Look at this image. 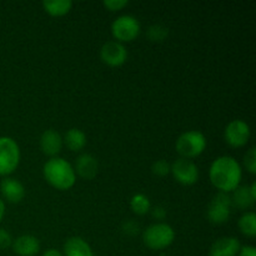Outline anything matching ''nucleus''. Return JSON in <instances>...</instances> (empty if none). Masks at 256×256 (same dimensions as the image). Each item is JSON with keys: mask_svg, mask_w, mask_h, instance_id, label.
I'll return each mask as SVG.
<instances>
[{"mask_svg": "<svg viewBox=\"0 0 256 256\" xmlns=\"http://www.w3.org/2000/svg\"><path fill=\"white\" fill-rule=\"evenodd\" d=\"M209 178L212 186L222 192H234L242 179V165L235 158L222 155L212 162L209 169Z\"/></svg>", "mask_w": 256, "mask_h": 256, "instance_id": "obj_1", "label": "nucleus"}, {"mask_svg": "<svg viewBox=\"0 0 256 256\" xmlns=\"http://www.w3.org/2000/svg\"><path fill=\"white\" fill-rule=\"evenodd\" d=\"M42 175L48 184L62 192L72 189L76 182V174L72 165L59 156L50 158L45 162L42 166Z\"/></svg>", "mask_w": 256, "mask_h": 256, "instance_id": "obj_2", "label": "nucleus"}, {"mask_svg": "<svg viewBox=\"0 0 256 256\" xmlns=\"http://www.w3.org/2000/svg\"><path fill=\"white\" fill-rule=\"evenodd\" d=\"M175 240V232L166 222H155L149 225L142 232L145 246L152 250H164Z\"/></svg>", "mask_w": 256, "mask_h": 256, "instance_id": "obj_3", "label": "nucleus"}, {"mask_svg": "<svg viewBox=\"0 0 256 256\" xmlns=\"http://www.w3.org/2000/svg\"><path fill=\"white\" fill-rule=\"evenodd\" d=\"M175 148L180 156L192 160L202 155L206 149V138L202 132L189 130L178 138Z\"/></svg>", "mask_w": 256, "mask_h": 256, "instance_id": "obj_4", "label": "nucleus"}, {"mask_svg": "<svg viewBox=\"0 0 256 256\" xmlns=\"http://www.w3.org/2000/svg\"><path fill=\"white\" fill-rule=\"evenodd\" d=\"M20 162V148L10 136H0V178H6L16 170Z\"/></svg>", "mask_w": 256, "mask_h": 256, "instance_id": "obj_5", "label": "nucleus"}, {"mask_svg": "<svg viewBox=\"0 0 256 256\" xmlns=\"http://www.w3.org/2000/svg\"><path fill=\"white\" fill-rule=\"evenodd\" d=\"M142 30L139 20L135 16L129 14L120 15L112 22V34L115 42H130L136 39Z\"/></svg>", "mask_w": 256, "mask_h": 256, "instance_id": "obj_6", "label": "nucleus"}, {"mask_svg": "<svg viewBox=\"0 0 256 256\" xmlns=\"http://www.w3.org/2000/svg\"><path fill=\"white\" fill-rule=\"evenodd\" d=\"M232 208L230 194L219 192L209 202V206L206 210L208 220L214 225L225 224L230 219Z\"/></svg>", "mask_w": 256, "mask_h": 256, "instance_id": "obj_7", "label": "nucleus"}, {"mask_svg": "<svg viewBox=\"0 0 256 256\" xmlns=\"http://www.w3.org/2000/svg\"><path fill=\"white\" fill-rule=\"evenodd\" d=\"M170 174L179 184L190 186L194 185L199 179V168L192 160L179 158L170 165Z\"/></svg>", "mask_w": 256, "mask_h": 256, "instance_id": "obj_8", "label": "nucleus"}, {"mask_svg": "<svg viewBox=\"0 0 256 256\" xmlns=\"http://www.w3.org/2000/svg\"><path fill=\"white\" fill-rule=\"evenodd\" d=\"M252 130L244 120H232L224 130V139L232 148H242L249 142Z\"/></svg>", "mask_w": 256, "mask_h": 256, "instance_id": "obj_9", "label": "nucleus"}, {"mask_svg": "<svg viewBox=\"0 0 256 256\" xmlns=\"http://www.w3.org/2000/svg\"><path fill=\"white\" fill-rule=\"evenodd\" d=\"M100 59L108 66H122L128 59V50L122 42L115 40L106 42L100 49Z\"/></svg>", "mask_w": 256, "mask_h": 256, "instance_id": "obj_10", "label": "nucleus"}, {"mask_svg": "<svg viewBox=\"0 0 256 256\" xmlns=\"http://www.w3.org/2000/svg\"><path fill=\"white\" fill-rule=\"evenodd\" d=\"M232 198V206L239 210H246L255 204L256 200V184L252 182L250 186H238L232 192H230Z\"/></svg>", "mask_w": 256, "mask_h": 256, "instance_id": "obj_11", "label": "nucleus"}, {"mask_svg": "<svg viewBox=\"0 0 256 256\" xmlns=\"http://www.w3.org/2000/svg\"><path fill=\"white\" fill-rule=\"evenodd\" d=\"M40 149H42V154L48 155L50 158H55L62 149V138L56 130L54 129H48L40 135L39 140Z\"/></svg>", "mask_w": 256, "mask_h": 256, "instance_id": "obj_12", "label": "nucleus"}, {"mask_svg": "<svg viewBox=\"0 0 256 256\" xmlns=\"http://www.w3.org/2000/svg\"><path fill=\"white\" fill-rule=\"evenodd\" d=\"M0 192L4 200L12 204H18L25 198V188L15 178H4L0 182Z\"/></svg>", "mask_w": 256, "mask_h": 256, "instance_id": "obj_13", "label": "nucleus"}, {"mask_svg": "<svg viewBox=\"0 0 256 256\" xmlns=\"http://www.w3.org/2000/svg\"><path fill=\"white\" fill-rule=\"evenodd\" d=\"M240 249L242 244L238 238L222 236L212 242L209 250V256H238Z\"/></svg>", "mask_w": 256, "mask_h": 256, "instance_id": "obj_14", "label": "nucleus"}, {"mask_svg": "<svg viewBox=\"0 0 256 256\" xmlns=\"http://www.w3.org/2000/svg\"><path fill=\"white\" fill-rule=\"evenodd\" d=\"M75 174L84 180H92L99 172V162L92 154H82L75 160Z\"/></svg>", "mask_w": 256, "mask_h": 256, "instance_id": "obj_15", "label": "nucleus"}, {"mask_svg": "<svg viewBox=\"0 0 256 256\" xmlns=\"http://www.w3.org/2000/svg\"><path fill=\"white\" fill-rule=\"evenodd\" d=\"M12 249L19 256H35L40 252V242L34 235H22L12 240Z\"/></svg>", "mask_w": 256, "mask_h": 256, "instance_id": "obj_16", "label": "nucleus"}, {"mask_svg": "<svg viewBox=\"0 0 256 256\" xmlns=\"http://www.w3.org/2000/svg\"><path fill=\"white\" fill-rule=\"evenodd\" d=\"M64 256H94L92 246L86 240L80 236H72L64 242L62 246Z\"/></svg>", "mask_w": 256, "mask_h": 256, "instance_id": "obj_17", "label": "nucleus"}, {"mask_svg": "<svg viewBox=\"0 0 256 256\" xmlns=\"http://www.w3.org/2000/svg\"><path fill=\"white\" fill-rule=\"evenodd\" d=\"M62 142L72 152H80L86 145V135L82 130L78 129V128H72L65 132Z\"/></svg>", "mask_w": 256, "mask_h": 256, "instance_id": "obj_18", "label": "nucleus"}, {"mask_svg": "<svg viewBox=\"0 0 256 256\" xmlns=\"http://www.w3.org/2000/svg\"><path fill=\"white\" fill-rule=\"evenodd\" d=\"M42 8L45 12L50 16H64L72 10V0H52V2H42Z\"/></svg>", "mask_w": 256, "mask_h": 256, "instance_id": "obj_19", "label": "nucleus"}, {"mask_svg": "<svg viewBox=\"0 0 256 256\" xmlns=\"http://www.w3.org/2000/svg\"><path fill=\"white\" fill-rule=\"evenodd\" d=\"M242 234H244L248 238L256 236V215L254 212H246L240 216L238 222Z\"/></svg>", "mask_w": 256, "mask_h": 256, "instance_id": "obj_20", "label": "nucleus"}, {"mask_svg": "<svg viewBox=\"0 0 256 256\" xmlns=\"http://www.w3.org/2000/svg\"><path fill=\"white\" fill-rule=\"evenodd\" d=\"M130 208L136 215H145L152 209V204L146 195L144 194H135L130 200Z\"/></svg>", "mask_w": 256, "mask_h": 256, "instance_id": "obj_21", "label": "nucleus"}, {"mask_svg": "<svg viewBox=\"0 0 256 256\" xmlns=\"http://www.w3.org/2000/svg\"><path fill=\"white\" fill-rule=\"evenodd\" d=\"M169 34V29L165 28L164 25L154 24L148 29V38L152 42H162Z\"/></svg>", "mask_w": 256, "mask_h": 256, "instance_id": "obj_22", "label": "nucleus"}, {"mask_svg": "<svg viewBox=\"0 0 256 256\" xmlns=\"http://www.w3.org/2000/svg\"><path fill=\"white\" fill-rule=\"evenodd\" d=\"M244 166L250 174H256V149L255 148H250L244 155Z\"/></svg>", "mask_w": 256, "mask_h": 256, "instance_id": "obj_23", "label": "nucleus"}, {"mask_svg": "<svg viewBox=\"0 0 256 256\" xmlns=\"http://www.w3.org/2000/svg\"><path fill=\"white\" fill-rule=\"evenodd\" d=\"M152 172L156 176H166L170 174V164L166 160H158L152 164Z\"/></svg>", "mask_w": 256, "mask_h": 256, "instance_id": "obj_24", "label": "nucleus"}, {"mask_svg": "<svg viewBox=\"0 0 256 256\" xmlns=\"http://www.w3.org/2000/svg\"><path fill=\"white\" fill-rule=\"evenodd\" d=\"M128 4H129L128 0H105V2H102V5H104L109 12H119L122 8L128 6Z\"/></svg>", "mask_w": 256, "mask_h": 256, "instance_id": "obj_25", "label": "nucleus"}, {"mask_svg": "<svg viewBox=\"0 0 256 256\" xmlns=\"http://www.w3.org/2000/svg\"><path fill=\"white\" fill-rule=\"evenodd\" d=\"M12 238L8 230L0 228V249H8L12 246Z\"/></svg>", "mask_w": 256, "mask_h": 256, "instance_id": "obj_26", "label": "nucleus"}, {"mask_svg": "<svg viewBox=\"0 0 256 256\" xmlns=\"http://www.w3.org/2000/svg\"><path fill=\"white\" fill-rule=\"evenodd\" d=\"M122 230H124V232L126 235H135L139 232V225L135 222H132V220H129V222H124Z\"/></svg>", "mask_w": 256, "mask_h": 256, "instance_id": "obj_27", "label": "nucleus"}, {"mask_svg": "<svg viewBox=\"0 0 256 256\" xmlns=\"http://www.w3.org/2000/svg\"><path fill=\"white\" fill-rule=\"evenodd\" d=\"M150 212H152V218L156 220H162L165 216H166V210H165V208L160 206V205L150 209Z\"/></svg>", "mask_w": 256, "mask_h": 256, "instance_id": "obj_28", "label": "nucleus"}, {"mask_svg": "<svg viewBox=\"0 0 256 256\" xmlns=\"http://www.w3.org/2000/svg\"><path fill=\"white\" fill-rule=\"evenodd\" d=\"M238 256H256V249L252 245H246V246H242Z\"/></svg>", "mask_w": 256, "mask_h": 256, "instance_id": "obj_29", "label": "nucleus"}, {"mask_svg": "<svg viewBox=\"0 0 256 256\" xmlns=\"http://www.w3.org/2000/svg\"><path fill=\"white\" fill-rule=\"evenodd\" d=\"M42 256H64L62 255V252H60V250H56V249H48L45 250L44 252H42Z\"/></svg>", "mask_w": 256, "mask_h": 256, "instance_id": "obj_30", "label": "nucleus"}, {"mask_svg": "<svg viewBox=\"0 0 256 256\" xmlns=\"http://www.w3.org/2000/svg\"><path fill=\"white\" fill-rule=\"evenodd\" d=\"M4 215H5V202H4V200L0 198V222H2Z\"/></svg>", "mask_w": 256, "mask_h": 256, "instance_id": "obj_31", "label": "nucleus"}]
</instances>
